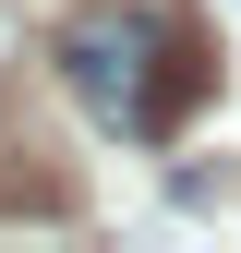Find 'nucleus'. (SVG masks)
<instances>
[{"label": "nucleus", "mask_w": 241, "mask_h": 253, "mask_svg": "<svg viewBox=\"0 0 241 253\" xmlns=\"http://www.w3.org/2000/svg\"><path fill=\"white\" fill-rule=\"evenodd\" d=\"M0 60H12V12H0Z\"/></svg>", "instance_id": "2"}, {"label": "nucleus", "mask_w": 241, "mask_h": 253, "mask_svg": "<svg viewBox=\"0 0 241 253\" xmlns=\"http://www.w3.org/2000/svg\"><path fill=\"white\" fill-rule=\"evenodd\" d=\"M60 84H73V109L97 133L169 145L193 121V97L217 84V60H205V24L181 0H84L60 24Z\"/></svg>", "instance_id": "1"}]
</instances>
